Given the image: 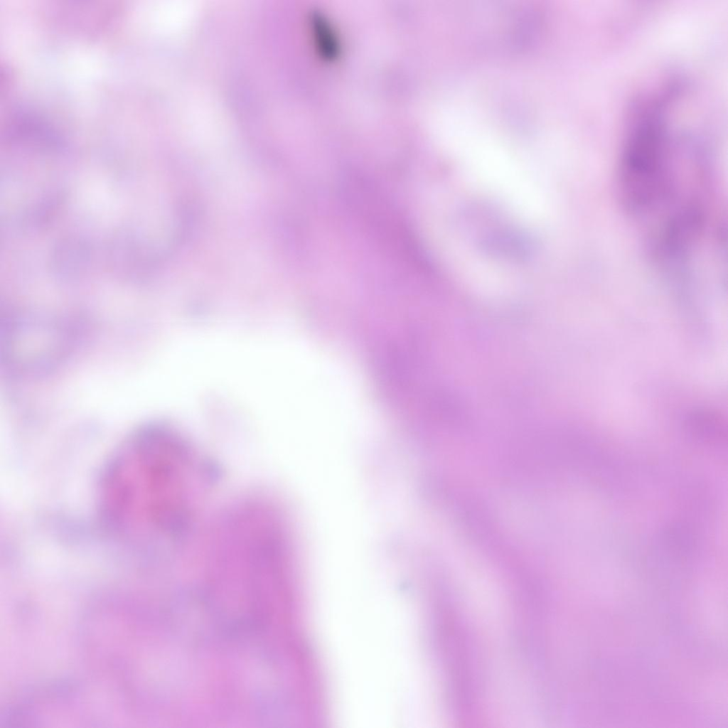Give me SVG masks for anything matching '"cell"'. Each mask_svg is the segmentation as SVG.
Returning a JSON list of instances; mask_svg holds the SVG:
<instances>
[{"mask_svg":"<svg viewBox=\"0 0 728 728\" xmlns=\"http://www.w3.org/2000/svg\"><path fill=\"white\" fill-rule=\"evenodd\" d=\"M188 441L164 424L134 437L108 467L102 508L109 525L132 542L148 545L167 535L193 506L202 462Z\"/></svg>","mask_w":728,"mask_h":728,"instance_id":"obj_1","label":"cell"},{"mask_svg":"<svg viewBox=\"0 0 728 728\" xmlns=\"http://www.w3.org/2000/svg\"><path fill=\"white\" fill-rule=\"evenodd\" d=\"M668 99L655 97L633 116L622 146L617 173L620 200L636 217L653 214L670 198L673 186V139Z\"/></svg>","mask_w":728,"mask_h":728,"instance_id":"obj_2","label":"cell"}]
</instances>
